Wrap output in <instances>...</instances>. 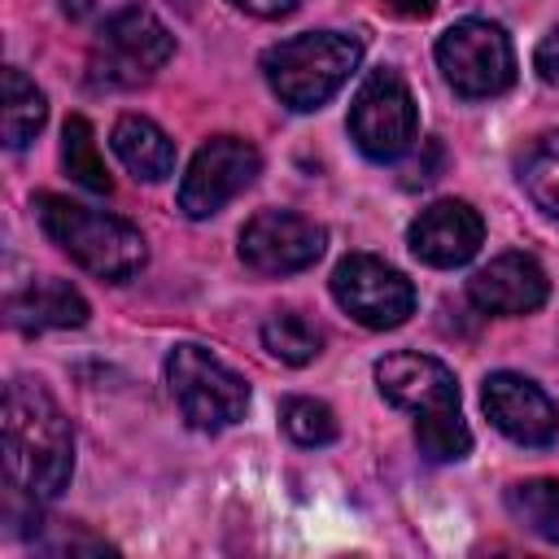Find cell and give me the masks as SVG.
Masks as SVG:
<instances>
[{
  "label": "cell",
  "instance_id": "cell-23",
  "mask_svg": "<svg viewBox=\"0 0 559 559\" xmlns=\"http://www.w3.org/2000/svg\"><path fill=\"white\" fill-rule=\"evenodd\" d=\"M280 424H284V432L297 445H328V441H336V415H332L328 402H314V397H288L280 406Z\"/></svg>",
  "mask_w": 559,
  "mask_h": 559
},
{
  "label": "cell",
  "instance_id": "cell-9",
  "mask_svg": "<svg viewBox=\"0 0 559 559\" xmlns=\"http://www.w3.org/2000/svg\"><path fill=\"white\" fill-rule=\"evenodd\" d=\"M262 170V153L240 140V135H210L197 157L183 170L179 183V210L188 218H210L218 214L231 197H240Z\"/></svg>",
  "mask_w": 559,
  "mask_h": 559
},
{
  "label": "cell",
  "instance_id": "cell-22",
  "mask_svg": "<svg viewBox=\"0 0 559 559\" xmlns=\"http://www.w3.org/2000/svg\"><path fill=\"white\" fill-rule=\"evenodd\" d=\"M415 445H419V454L428 463H459L472 450V432L463 424V411L450 406V411L419 415L415 419Z\"/></svg>",
  "mask_w": 559,
  "mask_h": 559
},
{
  "label": "cell",
  "instance_id": "cell-17",
  "mask_svg": "<svg viewBox=\"0 0 559 559\" xmlns=\"http://www.w3.org/2000/svg\"><path fill=\"white\" fill-rule=\"evenodd\" d=\"M520 183H524V192L533 197V205L550 218V223H559V131H546V135H537L524 153H520Z\"/></svg>",
  "mask_w": 559,
  "mask_h": 559
},
{
  "label": "cell",
  "instance_id": "cell-4",
  "mask_svg": "<svg viewBox=\"0 0 559 559\" xmlns=\"http://www.w3.org/2000/svg\"><path fill=\"white\" fill-rule=\"evenodd\" d=\"M175 52V35L162 26L157 13L127 4L105 17V26L92 39V83L100 87H140L148 83Z\"/></svg>",
  "mask_w": 559,
  "mask_h": 559
},
{
  "label": "cell",
  "instance_id": "cell-1",
  "mask_svg": "<svg viewBox=\"0 0 559 559\" xmlns=\"http://www.w3.org/2000/svg\"><path fill=\"white\" fill-rule=\"evenodd\" d=\"M74 432L61 406L31 380L4 389V476L31 502H48L70 485Z\"/></svg>",
  "mask_w": 559,
  "mask_h": 559
},
{
  "label": "cell",
  "instance_id": "cell-15",
  "mask_svg": "<svg viewBox=\"0 0 559 559\" xmlns=\"http://www.w3.org/2000/svg\"><path fill=\"white\" fill-rule=\"evenodd\" d=\"M4 310H9V323L17 332H52V328H83L87 323V301L66 280H39V284L13 293Z\"/></svg>",
  "mask_w": 559,
  "mask_h": 559
},
{
  "label": "cell",
  "instance_id": "cell-5",
  "mask_svg": "<svg viewBox=\"0 0 559 559\" xmlns=\"http://www.w3.org/2000/svg\"><path fill=\"white\" fill-rule=\"evenodd\" d=\"M166 384L179 415L201 432L231 428L249 406V384L201 345H175L166 354Z\"/></svg>",
  "mask_w": 559,
  "mask_h": 559
},
{
  "label": "cell",
  "instance_id": "cell-14",
  "mask_svg": "<svg viewBox=\"0 0 559 559\" xmlns=\"http://www.w3.org/2000/svg\"><path fill=\"white\" fill-rule=\"evenodd\" d=\"M550 284H546V271L528 258V253H502L493 258L489 266H480L472 280H467V297L480 314H528L546 301Z\"/></svg>",
  "mask_w": 559,
  "mask_h": 559
},
{
  "label": "cell",
  "instance_id": "cell-24",
  "mask_svg": "<svg viewBox=\"0 0 559 559\" xmlns=\"http://www.w3.org/2000/svg\"><path fill=\"white\" fill-rule=\"evenodd\" d=\"M533 66H537V74H542V83H550V87H559V26L537 44V52H533Z\"/></svg>",
  "mask_w": 559,
  "mask_h": 559
},
{
  "label": "cell",
  "instance_id": "cell-18",
  "mask_svg": "<svg viewBox=\"0 0 559 559\" xmlns=\"http://www.w3.org/2000/svg\"><path fill=\"white\" fill-rule=\"evenodd\" d=\"M48 118V100L44 92L22 74V70H4V144L9 148H26L39 127Z\"/></svg>",
  "mask_w": 559,
  "mask_h": 559
},
{
  "label": "cell",
  "instance_id": "cell-16",
  "mask_svg": "<svg viewBox=\"0 0 559 559\" xmlns=\"http://www.w3.org/2000/svg\"><path fill=\"white\" fill-rule=\"evenodd\" d=\"M109 144H114L118 162H122L135 179H144V183H157V179H166V175L175 170V144H170V135H166L153 118L122 114V118L114 122Z\"/></svg>",
  "mask_w": 559,
  "mask_h": 559
},
{
  "label": "cell",
  "instance_id": "cell-19",
  "mask_svg": "<svg viewBox=\"0 0 559 559\" xmlns=\"http://www.w3.org/2000/svg\"><path fill=\"white\" fill-rule=\"evenodd\" d=\"M61 162H66L70 179L83 183L87 192H100V197L114 192V179H109V170H105V162H100V148H96V131H92V122L79 118V114L66 118V131H61Z\"/></svg>",
  "mask_w": 559,
  "mask_h": 559
},
{
  "label": "cell",
  "instance_id": "cell-27",
  "mask_svg": "<svg viewBox=\"0 0 559 559\" xmlns=\"http://www.w3.org/2000/svg\"><path fill=\"white\" fill-rule=\"evenodd\" d=\"M61 9H66V13H74V17H83V13H87V0H66Z\"/></svg>",
  "mask_w": 559,
  "mask_h": 559
},
{
  "label": "cell",
  "instance_id": "cell-11",
  "mask_svg": "<svg viewBox=\"0 0 559 559\" xmlns=\"http://www.w3.org/2000/svg\"><path fill=\"white\" fill-rule=\"evenodd\" d=\"M480 406L489 415V424L511 437L515 445H550L559 437V406L524 376L515 371H493L485 380Z\"/></svg>",
  "mask_w": 559,
  "mask_h": 559
},
{
  "label": "cell",
  "instance_id": "cell-6",
  "mask_svg": "<svg viewBox=\"0 0 559 559\" xmlns=\"http://www.w3.org/2000/svg\"><path fill=\"white\" fill-rule=\"evenodd\" d=\"M437 66L445 74V83L467 96V100H485V96H502L515 83V52L511 39L498 22L485 17H463L454 22L441 39H437Z\"/></svg>",
  "mask_w": 559,
  "mask_h": 559
},
{
  "label": "cell",
  "instance_id": "cell-25",
  "mask_svg": "<svg viewBox=\"0 0 559 559\" xmlns=\"http://www.w3.org/2000/svg\"><path fill=\"white\" fill-rule=\"evenodd\" d=\"M227 4L249 17H288L297 9V0H227Z\"/></svg>",
  "mask_w": 559,
  "mask_h": 559
},
{
  "label": "cell",
  "instance_id": "cell-3",
  "mask_svg": "<svg viewBox=\"0 0 559 559\" xmlns=\"http://www.w3.org/2000/svg\"><path fill=\"white\" fill-rule=\"evenodd\" d=\"M358 61H362L358 35L306 31V35H293L284 44H271L262 52V74L288 109L310 114L341 92V83L358 70Z\"/></svg>",
  "mask_w": 559,
  "mask_h": 559
},
{
  "label": "cell",
  "instance_id": "cell-10",
  "mask_svg": "<svg viewBox=\"0 0 559 559\" xmlns=\"http://www.w3.org/2000/svg\"><path fill=\"white\" fill-rule=\"evenodd\" d=\"M323 227L293 210H258L240 231V262L253 275H293L319 262Z\"/></svg>",
  "mask_w": 559,
  "mask_h": 559
},
{
  "label": "cell",
  "instance_id": "cell-7",
  "mask_svg": "<svg viewBox=\"0 0 559 559\" xmlns=\"http://www.w3.org/2000/svg\"><path fill=\"white\" fill-rule=\"evenodd\" d=\"M415 131H419V114H415V96H411L406 79L389 66L371 70L349 105L354 144L371 162H397L415 144Z\"/></svg>",
  "mask_w": 559,
  "mask_h": 559
},
{
  "label": "cell",
  "instance_id": "cell-20",
  "mask_svg": "<svg viewBox=\"0 0 559 559\" xmlns=\"http://www.w3.org/2000/svg\"><path fill=\"white\" fill-rule=\"evenodd\" d=\"M262 345H266L280 362H288V367H306V362L319 358V349H323V332H319L306 314H297V310H280V314H271V319L262 323Z\"/></svg>",
  "mask_w": 559,
  "mask_h": 559
},
{
  "label": "cell",
  "instance_id": "cell-21",
  "mask_svg": "<svg viewBox=\"0 0 559 559\" xmlns=\"http://www.w3.org/2000/svg\"><path fill=\"white\" fill-rule=\"evenodd\" d=\"M507 511L528 533L559 546V480H515L507 489Z\"/></svg>",
  "mask_w": 559,
  "mask_h": 559
},
{
  "label": "cell",
  "instance_id": "cell-12",
  "mask_svg": "<svg viewBox=\"0 0 559 559\" xmlns=\"http://www.w3.org/2000/svg\"><path fill=\"white\" fill-rule=\"evenodd\" d=\"M480 240H485L480 214L467 201H454V197L432 201L428 210H419V218L406 231L411 253L428 266H463V262L476 258Z\"/></svg>",
  "mask_w": 559,
  "mask_h": 559
},
{
  "label": "cell",
  "instance_id": "cell-8",
  "mask_svg": "<svg viewBox=\"0 0 559 559\" xmlns=\"http://www.w3.org/2000/svg\"><path fill=\"white\" fill-rule=\"evenodd\" d=\"M332 297H336V306L354 323H362L371 332L402 328L415 314V288H411V280L397 266H389V262H380L371 253H349V258L336 262V271H332Z\"/></svg>",
  "mask_w": 559,
  "mask_h": 559
},
{
  "label": "cell",
  "instance_id": "cell-26",
  "mask_svg": "<svg viewBox=\"0 0 559 559\" xmlns=\"http://www.w3.org/2000/svg\"><path fill=\"white\" fill-rule=\"evenodd\" d=\"M389 13H397V17H428L432 9H437V0H380Z\"/></svg>",
  "mask_w": 559,
  "mask_h": 559
},
{
  "label": "cell",
  "instance_id": "cell-2",
  "mask_svg": "<svg viewBox=\"0 0 559 559\" xmlns=\"http://www.w3.org/2000/svg\"><path fill=\"white\" fill-rule=\"evenodd\" d=\"M35 214L44 223V231L52 236V245H61L83 271H92L96 280H109V284H122L131 280L148 249H144V236L118 218V214H105V210H92V205H79L70 197H57V192H39L35 197Z\"/></svg>",
  "mask_w": 559,
  "mask_h": 559
},
{
  "label": "cell",
  "instance_id": "cell-13",
  "mask_svg": "<svg viewBox=\"0 0 559 559\" xmlns=\"http://www.w3.org/2000/svg\"><path fill=\"white\" fill-rule=\"evenodd\" d=\"M376 384H380L384 402L411 411L415 419L459 406L454 371L441 358H428V354H389V358H380L376 362Z\"/></svg>",
  "mask_w": 559,
  "mask_h": 559
}]
</instances>
